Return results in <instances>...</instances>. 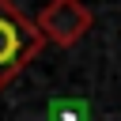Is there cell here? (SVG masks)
Listing matches in <instances>:
<instances>
[{
	"label": "cell",
	"mask_w": 121,
	"mask_h": 121,
	"mask_svg": "<svg viewBox=\"0 0 121 121\" xmlns=\"http://www.w3.org/2000/svg\"><path fill=\"white\" fill-rule=\"evenodd\" d=\"M45 38L34 19H26L15 0H0V91L42 53Z\"/></svg>",
	"instance_id": "obj_1"
},
{
	"label": "cell",
	"mask_w": 121,
	"mask_h": 121,
	"mask_svg": "<svg viewBox=\"0 0 121 121\" xmlns=\"http://www.w3.org/2000/svg\"><path fill=\"white\" fill-rule=\"evenodd\" d=\"M34 23H38V30H42L45 42L68 49V45H76V42L95 26V15H91V8H87L83 0H49V4L38 11Z\"/></svg>",
	"instance_id": "obj_2"
}]
</instances>
